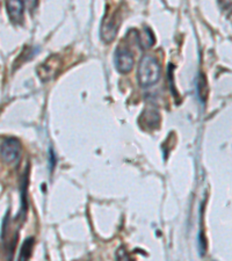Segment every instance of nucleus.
<instances>
[{
	"instance_id": "1",
	"label": "nucleus",
	"mask_w": 232,
	"mask_h": 261,
	"mask_svg": "<svg viewBox=\"0 0 232 261\" xmlns=\"http://www.w3.org/2000/svg\"><path fill=\"white\" fill-rule=\"evenodd\" d=\"M162 70L157 58L146 55L141 60L138 66V82L142 87H151L160 79Z\"/></svg>"
},
{
	"instance_id": "2",
	"label": "nucleus",
	"mask_w": 232,
	"mask_h": 261,
	"mask_svg": "<svg viewBox=\"0 0 232 261\" xmlns=\"http://www.w3.org/2000/svg\"><path fill=\"white\" fill-rule=\"evenodd\" d=\"M0 155L6 164L16 163L21 155V143L15 138H7L0 146Z\"/></svg>"
},
{
	"instance_id": "3",
	"label": "nucleus",
	"mask_w": 232,
	"mask_h": 261,
	"mask_svg": "<svg viewBox=\"0 0 232 261\" xmlns=\"http://www.w3.org/2000/svg\"><path fill=\"white\" fill-rule=\"evenodd\" d=\"M135 64L134 55L126 48H119L115 54V66L119 72L126 74L133 70Z\"/></svg>"
},
{
	"instance_id": "4",
	"label": "nucleus",
	"mask_w": 232,
	"mask_h": 261,
	"mask_svg": "<svg viewBox=\"0 0 232 261\" xmlns=\"http://www.w3.org/2000/svg\"><path fill=\"white\" fill-rule=\"evenodd\" d=\"M60 60L58 57L53 56L46 60L43 64H41V66L39 67V75L40 78L43 82L50 81L54 75H56V73L58 72V69H60Z\"/></svg>"
},
{
	"instance_id": "5",
	"label": "nucleus",
	"mask_w": 232,
	"mask_h": 261,
	"mask_svg": "<svg viewBox=\"0 0 232 261\" xmlns=\"http://www.w3.org/2000/svg\"><path fill=\"white\" fill-rule=\"evenodd\" d=\"M23 8L24 4L22 0H7L6 2L7 14L13 23H20L22 21Z\"/></svg>"
},
{
	"instance_id": "6",
	"label": "nucleus",
	"mask_w": 232,
	"mask_h": 261,
	"mask_svg": "<svg viewBox=\"0 0 232 261\" xmlns=\"http://www.w3.org/2000/svg\"><path fill=\"white\" fill-rule=\"evenodd\" d=\"M119 24L116 23V20L114 18H106L104 20L102 26H101V39L106 43H111L115 39L117 34Z\"/></svg>"
},
{
	"instance_id": "7",
	"label": "nucleus",
	"mask_w": 232,
	"mask_h": 261,
	"mask_svg": "<svg viewBox=\"0 0 232 261\" xmlns=\"http://www.w3.org/2000/svg\"><path fill=\"white\" fill-rule=\"evenodd\" d=\"M138 40H139V44H141V47L143 49H149L152 47V44L154 43L153 34L151 33L150 29L147 28H145L144 31L142 32V35H139Z\"/></svg>"
},
{
	"instance_id": "8",
	"label": "nucleus",
	"mask_w": 232,
	"mask_h": 261,
	"mask_svg": "<svg viewBox=\"0 0 232 261\" xmlns=\"http://www.w3.org/2000/svg\"><path fill=\"white\" fill-rule=\"evenodd\" d=\"M33 239H27L24 242L23 246H22V251H21L20 258L21 259H28L29 256L32 255V250H33Z\"/></svg>"
},
{
	"instance_id": "9",
	"label": "nucleus",
	"mask_w": 232,
	"mask_h": 261,
	"mask_svg": "<svg viewBox=\"0 0 232 261\" xmlns=\"http://www.w3.org/2000/svg\"><path fill=\"white\" fill-rule=\"evenodd\" d=\"M218 4L222 8L226 10V8H230L232 6V0H218Z\"/></svg>"
}]
</instances>
